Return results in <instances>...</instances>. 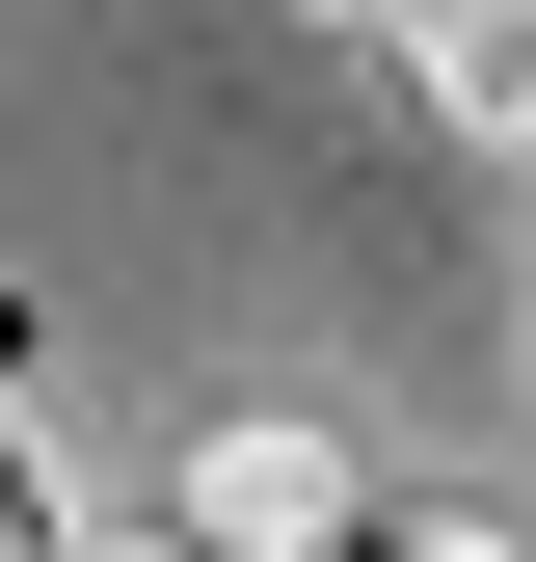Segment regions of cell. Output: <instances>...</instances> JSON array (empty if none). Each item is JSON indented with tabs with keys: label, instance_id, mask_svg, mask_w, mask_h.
<instances>
[{
	"label": "cell",
	"instance_id": "5b68a950",
	"mask_svg": "<svg viewBox=\"0 0 536 562\" xmlns=\"http://www.w3.org/2000/svg\"><path fill=\"white\" fill-rule=\"evenodd\" d=\"M81 562H215V536H188V509H161V536H81Z\"/></svg>",
	"mask_w": 536,
	"mask_h": 562
},
{
	"label": "cell",
	"instance_id": "277c9868",
	"mask_svg": "<svg viewBox=\"0 0 536 562\" xmlns=\"http://www.w3.org/2000/svg\"><path fill=\"white\" fill-rule=\"evenodd\" d=\"M322 562H510V536H376V509H349V536H322Z\"/></svg>",
	"mask_w": 536,
	"mask_h": 562
},
{
	"label": "cell",
	"instance_id": "8992f818",
	"mask_svg": "<svg viewBox=\"0 0 536 562\" xmlns=\"http://www.w3.org/2000/svg\"><path fill=\"white\" fill-rule=\"evenodd\" d=\"M322 27H402V0H322Z\"/></svg>",
	"mask_w": 536,
	"mask_h": 562
},
{
	"label": "cell",
	"instance_id": "7a4b0ae2",
	"mask_svg": "<svg viewBox=\"0 0 536 562\" xmlns=\"http://www.w3.org/2000/svg\"><path fill=\"white\" fill-rule=\"evenodd\" d=\"M402 54H429L456 134H510V161H536V0H402Z\"/></svg>",
	"mask_w": 536,
	"mask_h": 562
},
{
	"label": "cell",
	"instance_id": "6da1fadb",
	"mask_svg": "<svg viewBox=\"0 0 536 562\" xmlns=\"http://www.w3.org/2000/svg\"><path fill=\"white\" fill-rule=\"evenodd\" d=\"M161 509L215 536V562H322V536L376 509V456L322 429V402H242V429H188V482H161Z\"/></svg>",
	"mask_w": 536,
	"mask_h": 562
},
{
	"label": "cell",
	"instance_id": "3957f363",
	"mask_svg": "<svg viewBox=\"0 0 536 562\" xmlns=\"http://www.w3.org/2000/svg\"><path fill=\"white\" fill-rule=\"evenodd\" d=\"M0 562H81V509H54V456H27V402H0Z\"/></svg>",
	"mask_w": 536,
	"mask_h": 562
}]
</instances>
